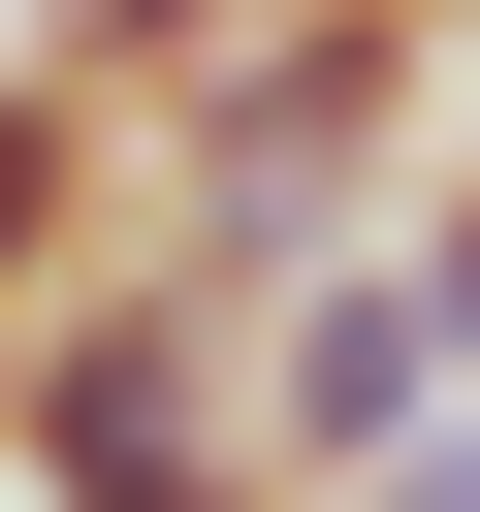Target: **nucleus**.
<instances>
[{"label":"nucleus","mask_w":480,"mask_h":512,"mask_svg":"<svg viewBox=\"0 0 480 512\" xmlns=\"http://www.w3.org/2000/svg\"><path fill=\"white\" fill-rule=\"evenodd\" d=\"M0 416H32V512H288V480H256V288L160 256V224L0 352Z\"/></svg>","instance_id":"nucleus-1"},{"label":"nucleus","mask_w":480,"mask_h":512,"mask_svg":"<svg viewBox=\"0 0 480 512\" xmlns=\"http://www.w3.org/2000/svg\"><path fill=\"white\" fill-rule=\"evenodd\" d=\"M416 416H448V288H416V256H288V288H256V480L352 512Z\"/></svg>","instance_id":"nucleus-2"},{"label":"nucleus","mask_w":480,"mask_h":512,"mask_svg":"<svg viewBox=\"0 0 480 512\" xmlns=\"http://www.w3.org/2000/svg\"><path fill=\"white\" fill-rule=\"evenodd\" d=\"M96 192H128V96H64V64H0V352L96 288Z\"/></svg>","instance_id":"nucleus-3"},{"label":"nucleus","mask_w":480,"mask_h":512,"mask_svg":"<svg viewBox=\"0 0 480 512\" xmlns=\"http://www.w3.org/2000/svg\"><path fill=\"white\" fill-rule=\"evenodd\" d=\"M384 256H416V288H448V384H480V160H448V192H416V224H384Z\"/></svg>","instance_id":"nucleus-4"},{"label":"nucleus","mask_w":480,"mask_h":512,"mask_svg":"<svg viewBox=\"0 0 480 512\" xmlns=\"http://www.w3.org/2000/svg\"><path fill=\"white\" fill-rule=\"evenodd\" d=\"M0 512H32V416H0Z\"/></svg>","instance_id":"nucleus-5"}]
</instances>
